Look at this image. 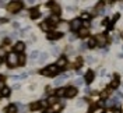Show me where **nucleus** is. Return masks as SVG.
<instances>
[{"label": "nucleus", "mask_w": 123, "mask_h": 113, "mask_svg": "<svg viewBox=\"0 0 123 113\" xmlns=\"http://www.w3.org/2000/svg\"><path fill=\"white\" fill-rule=\"evenodd\" d=\"M23 6H24L23 1H11V3H8L7 8H8L10 13H18L23 8Z\"/></svg>", "instance_id": "nucleus-1"}, {"label": "nucleus", "mask_w": 123, "mask_h": 113, "mask_svg": "<svg viewBox=\"0 0 123 113\" xmlns=\"http://www.w3.org/2000/svg\"><path fill=\"white\" fill-rule=\"evenodd\" d=\"M7 64L10 67H14L18 64V56H17V53H10L7 56Z\"/></svg>", "instance_id": "nucleus-2"}, {"label": "nucleus", "mask_w": 123, "mask_h": 113, "mask_svg": "<svg viewBox=\"0 0 123 113\" xmlns=\"http://www.w3.org/2000/svg\"><path fill=\"white\" fill-rule=\"evenodd\" d=\"M41 73L43 75H55V74H57V67H56L55 64H50V66H48L45 70H42Z\"/></svg>", "instance_id": "nucleus-3"}, {"label": "nucleus", "mask_w": 123, "mask_h": 113, "mask_svg": "<svg viewBox=\"0 0 123 113\" xmlns=\"http://www.w3.org/2000/svg\"><path fill=\"white\" fill-rule=\"evenodd\" d=\"M57 23H59V17H57V15H52V17L46 21L48 27H56V24Z\"/></svg>", "instance_id": "nucleus-4"}, {"label": "nucleus", "mask_w": 123, "mask_h": 113, "mask_svg": "<svg viewBox=\"0 0 123 113\" xmlns=\"http://www.w3.org/2000/svg\"><path fill=\"white\" fill-rule=\"evenodd\" d=\"M80 28H81V20H80V18H74V20L71 21V30L78 31Z\"/></svg>", "instance_id": "nucleus-5"}, {"label": "nucleus", "mask_w": 123, "mask_h": 113, "mask_svg": "<svg viewBox=\"0 0 123 113\" xmlns=\"http://www.w3.org/2000/svg\"><path fill=\"white\" fill-rule=\"evenodd\" d=\"M94 77H95V75H94V71H91V70H88V71H87V73H85V77H84V81L85 83H92V80H94Z\"/></svg>", "instance_id": "nucleus-6"}, {"label": "nucleus", "mask_w": 123, "mask_h": 113, "mask_svg": "<svg viewBox=\"0 0 123 113\" xmlns=\"http://www.w3.org/2000/svg\"><path fill=\"white\" fill-rule=\"evenodd\" d=\"M77 94V88L76 87H70V88H67L66 89V95L69 96V98H74Z\"/></svg>", "instance_id": "nucleus-7"}, {"label": "nucleus", "mask_w": 123, "mask_h": 113, "mask_svg": "<svg viewBox=\"0 0 123 113\" xmlns=\"http://www.w3.org/2000/svg\"><path fill=\"white\" fill-rule=\"evenodd\" d=\"M62 36V32H48V39L53 41V39H59Z\"/></svg>", "instance_id": "nucleus-8"}, {"label": "nucleus", "mask_w": 123, "mask_h": 113, "mask_svg": "<svg viewBox=\"0 0 123 113\" xmlns=\"http://www.w3.org/2000/svg\"><path fill=\"white\" fill-rule=\"evenodd\" d=\"M90 35V30L88 28H80L78 30V36L80 38H85Z\"/></svg>", "instance_id": "nucleus-9"}, {"label": "nucleus", "mask_w": 123, "mask_h": 113, "mask_svg": "<svg viewBox=\"0 0 123 113\" xmlns=\"http://www.w3.org/2000/svg\"><path fill=\"white\" fill-rule=\"evenodd\" d=\"M66 64H67V60H66L64 57H60L59 60L56 61V64H55V66H56L57 68H63L64 66H66Z\"/></svg>", "instance_id": "nucleus-10"}, {"label": "nucleus", "mask_w": 123, "mask_h": 113, "mask_svg": "<svg viewBox=\"0 0 123 113\" xmlns=\"http://www.w3.org/2000/svg\"><path fill=\"white\" fill-rule=\"evenodd\" d=\"M24 49H25V43L24 42H17L14 46V50L15 52H24Z\"/></svg>", "instance_id": "nucleus-11"}, {"label": "nucleus", "mask_w": 123, "mask_h": 113, "mask_svg": "<svg viewBox=\"0 0 123 113\" xmlns=\"http://www.w3.org/2000/svg\"><path fill=\"white\" fill-rule=\"evenodd\" d=\"M48 6H50V7H52V10H53V13H56L57 15L60 14V7H59V4H56V3H49Z\"/></svg>", "instance_id": "nucleus-12"}, {"label": "nucleus", "mask_w": 123, "mask_h": 113, "mask_svg": "<svg viewBox=\"0 0 123 113\" xmlns=\"http://www.w3.org/2000/svg\"><path fill=\"white\" fill-rule=\"evenodd\" d=\"M95 39L98 41V43H99L101 46H104L105 43H106V36H105V35H98Z\"/></svg>", "instance_id": "nucleus-13"}, {"label": "nucleus", "mask_w": 123, "mask_h": 113, "mask_svg": "<svg viewBox=\"0 0 123 113\" xmlns=\"http://www.w3.org/2000/svg\"><path fill=\"white\" fill-rule=\"evenodd\" d=\"M41 107H42V103H41V102H34V103H31V106H30V109L34 110V112H35V110H39Z\"/></svg>", "instance_id": "nucleus-14"}, {"label": "nucleus", "mask_w": 123, "mask_h": 113, "mask_svg": "<svg viewBox=\"0 0 123 113\" xmlns=\"http://www.w3.org/2000/svg\"><path fill=\"white\" fill-rule=\"evenodd\" d=\"M4 110H6V113H17V105H10Z\"/></svg>", "instance_id": "nucleus-15"}, {"label": "nucleus", "mask_w": 123, "mask_h": 113, "mask_svg": "<svg viewBox=\"0 0 123 113\" xmlns=\"http://www.w3.org/2000/svg\"><path fill=\"white\" fill-rule=\"evenodd\" d=\"M38 17H39V10L38 8H35V10L32 8V10H31V18H32V20H37Z\"/></svg>", "instance_id": "nucleus-16"}, {"label": "nucleus", "mask_w": 123, "mask_h": 113, "mask_svg": "<svg viewBox=\"0 0 123 113\" xmlns=\"http://www.w3.org/2000/svg\"><path fill=\"white\" fill-rule=\"evenodd\" d=\"M97 45V39L95 38H90V41H88V48H95Z\"/></svg>", "instance_id": "nucleus-17"}, {"label": "nucleus", "mask_w": 123, "mask_h": 113, "mask_svg": "<svg viewBox=\"0 0 123 113\" xmlns=\"http://www.w3.org/2000/svg\"><path fill=\"white\" fill-rule=\"evenodd\" d=\"M1 95H3V96H8V95H10V88L3 87V88H1Z\"/></svg>", "instance_id": "nucleus-18"}, {"label": "nucleus", "mask_w": 123, "mask_h": 113, "mask_svg": "<svg viewBox=\"0 0 123 113\" xmlns=\"http://www.w3.org/2000/svg\"><path fill=\"white\" fill-rule=\"evenodd\" d=\"M66 95V89L64 88H59L56 91V96H64Z\"/></svg>", "instance_id": "nucleus-19"}, {"label": "nucleus", "mask_w": 123, "mask_h": 113, "mask_svg": "<svg viewBox=\"0 0 123 113\" xmlns=\"http://www.w3.org/2000/svg\"><path fill=\"white\" fill-rule=\"evenodd\" d=\"M112 87H113V88H117V87H119V77H117V75H115V78H113Z\"/></svg>", "instance_id": "nucleus-20"}, {"label": "nucleus", "mask_w": 123, "mask_h": 113, "mask_svg": "<svg viewBox=\"0 0 123 113\" xmlns=\"http://www.w3.org/2000/svg\"><path fill=\"white\" fill-rule=\"evenodd\" d=\"M18 64H21V66H24V64H25V56H24V54L18 56Z\"/></svg>", "instance_id": "nucleus-21"}, {"label": "nucleus", "mask_w": 123, "mask_h": 113, "mask_svg": "<svg viewBox=\"0 0 123 113\" xmlns=\"http://www.w3.org/2000/svg\"><path fill=\"white\" fill-rule=\"evenodd\" d=\"M57 102V96H50V98L48 99V103H50V105H53Z\"/></svg>", "instance_id": "nucleus-22"}, {"label": "nucleus", "mask_w": 123, "mask_h": 113, "mask_svg": "<svg viewBox=\"0 0 123 113\" xmlns=\"http://www.w3.org/2000/svg\"><path fill=\"white\" fill-rule=\"evenodd\" d=\"M66 78H67V75H60V77L56 80V84H60L62 81H63V80H66Z\"/></svg>", "instance_id": "nucleus-23"}, {"label": "nucleus", "mask_w": 123, "mask_h": 113, "mask_svg": "<svg viewBox=\"0 0 123 113\" xmlns=\"http://www.w3.org/2000/svg\"><path fill=\"white\" fill-rule=\"evenodd\" d=\"M46 59H48V53H42V54H41V59H39V61H45Z\"/></svg>", "instance_id": "nucleus-24"}, {"label": "nucleus", "mask_w": 123, "mask_h": 113, "mask_svg": "<svg viewBox=\"0 0 123 113\" xmlns=\"http://www.w3.org/2000/svg\"><path fill=\"white\" fill-rule=\"evenodd\" d=\"M39 56V52H32V54H31V57H32V60H35L37 57Z\"/></svg>", "instance_id": "nucleus-25"}, {"label": "nucleus", "mask_w": 123, "mask_h": 113, "mask_svg": "<svg viewBox=\"0 0 123 113\" xmlns=\"http://www.w3.org/2000/svg\"><path fill=\"white\" fill-rule=\"evenodd\" d=\"M81 64H83V59H77V61H76V67H81Z\"/></svg>", "instance_id": "nucleus-26"}, {"label": "nucleus", "mask_w": 123, "mask_h": 113, "mask_svg": "<svg viewBox=\"0 0 123 113\" xmlns=\"http://www.w3.org/2000/svg\"><path fill=\"white\" fill-rule=\"evenodd\" d=\"M3 56H6V50H4V49H1V48H0V59H1V57H3Z\"/></svg>", "instance_id": "nucleus-27"}, {"label": "nucleus", "mask_w": 123, "mask_h": 113, "mask_svg": "<svg viewBox=\"0 0 123 113\" xmlns=\"http://www.w3.org/2000/svg\"><path fill=\"white\" fill-rule=\"evenodd\" d=\"M41 27H42V30H43V31H48V28H49L46 23H42V25H41Z\"/></svg>", "instance_id": "nucleus-28"}, {"label": "nucleus", "mask_w": 123, "mask_h": 113, "mask_svg": "<svg viewBox=\"0 0 123 113\" xmlns=\"http://www.w3.org/2000/svg\"><path fill=\"white\" fill-rule=\"evenodd\" d=\"M59 52H60V49H59V48H53V50H52V53H53V54H57Z\"/></svg>", "instance_id": "nucleus-29"}, {"label": "nucleus", "mask_w": 123, "mask_h": 113, "mask_svg": "<svg viewBox=\"0 0 123 113\" xmlns=\"http://www.w3.org/2000/svg\"><path fill=\"white\" fill-rule=\"evenodd\" d=\"M81 18H83V20H88V18H90V15L87 14V13H84V14L81 15Z\"/></svg>", "instance_id": "nucleus-30"}, {"label": "nucleus", "mask_w": 123, "mask_h": 113, "mask_svg": "<svg viewBox=\"0 0 123 113\" xmlns=\"http://www.w3.org/2000/svg\"><path fill=\"white\" fill-rule=\"evenodd\" d=\"M76 83L78 84V85H83V83H84V81H83L81 78H78V80H76Z\"/></svg>", "instance_id": "nucleus-31"}, {"label": "nucleus", "mask_w": 123, "mask_h": 113, "mask_svg": "<svg viewBox=\"0 0 123 113\" xmlns=\"http://www.w3.org/2000/svg\"><path fill=\"white\" fill-rule=\"evenodd\" d=\"M106 113H113V112H112V110H108V112Z\"/></svg>", "instance_id": "nucleus-32"}, {"label": "nucleus", "mask_w": 123, "mask_h": 113, "mask_svg": "<svg viewBox=\"0 0 123 113\" xmlns=\"http://www.w3.org/2000/svg\"><path fill=\"white\" fill-rule=\"evenodd\" d=\"M1 63H3V60H1V59H0V64H1Z\"/></svg>", "instance_id": "nucleus-33"}]
</instances>
